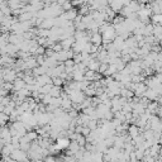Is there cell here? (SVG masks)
<instances>
[{
	"instance_id": "1",
	"label": "cell",
	"mask_w": 162,
	"mask_h": 162,
	"mask_svg": "<svg viewBox=\"0 0 162 162\" xmlns=\"http://www.w3.org/2000/svg\"><path fill=\"white\" fill-rule=\"evenodd\" d=\"M17 79V74L15 71H11V70H5L3 71V80L8 81V82H13L14 80Z\"/></svg>"
},
{
	"instance_id": "2",
	"label": "cell",
	"mask_w": 162,
	"mask_h": 162,
	"mask_svg": "<svg viewBox=\"0 0 162 162\" xmlns=\"http://www.w3.org/2000/svg\"><path fill=\"white\" fill-rule=\"evenodd\" d=\"M14 82V85H13V88H14V90H20V89H23L25 86V81L24 80H19V79H15L13 81Z\"/></svg>"
},
{
	"instance_id": "3",
	"label": "cell",
	"mask_w": 162,
	"mask_h": 162,
	"mask_svg": "<svg viewBox=\"0 0 162 162\" xmlns=\"http://www.w3.org/2000/svg\"><path fill=\"white\" fill-rule=\"evenodd\" d=\"M66 146H68V141L67 139H60L58 141V143H57V148H63V147H66Z\"/></svg>"
},
{
	"instance_id": "4",
	"label": "cell",
	"mask_w": 162,
	"mask_h": 162,
	"mask_svg": "<svg viewBox=\"0 0 162 162\" xmlns=\"http://www.w3.org/2000/svg\"><path fill=\"white\" fill-rule=\"evenodd\" d=\"M100 40H101V36L100 34H94V37H92V42L94 43H100Z\"/></svg>"
}]
</instances>
